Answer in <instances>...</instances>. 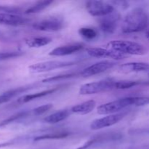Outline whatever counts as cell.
I'll list each match as a JSON object with an SVG mask.
<instances>
[{
	"instance_id": "6da1fadb",
	"label": "cell",
	"mask_w": 149,
	"mask_h": 149,
	"mask_svg": "<svg viewBox=\"0 0 149 149\" xmlns=\"http://www.w3.org/2000/svg\"><path fill=\"white\" fill-rule=\"evenodd\" d=\"M148 20V15L143 9H133L124 18L122 25V32L130 33L142 31L147 27Z\"/></svg>"
},
{
	"instance_id": "7a4b0ae2",
	"label": "cell",
	"mask_w": 149,
	"mask_h": 149,
	"mask_svg": "<svg viewBox=\"0 0 149 149\" xmlns=\"http://www.w3.org/2000/svg\"><path fill=\"white\" fill-rule=\"evenodd\" d=\"M137 100H138V97H127L118 99L99 106L97 109V112L100 115H111L118 113L119 111L130 106H137Z\"/></svg>"
},
{
	"instance_id": "3957f363",
	"label": "cell",
	"mask_w": 149,
	"mask_h": 149,
	"mask_svg": "<svg viewBox=\"0 0 149 149\" xmlns=\"http://www.w3.org/2000/svg\"><path fill=\"white\" fill-rule=\"evenodd\" d=\"M111 49L124 55H142L146 52L141 44L127 40H113L109 44Z\"/></svg>"
},
{
	"instance_id": "277c9868",
	"label": "cell",
	"mask_w": 149,
	"mask_h": 149,
	"mask_svg": "<svg viewBox=\"0 0 149 149\" xmlns=\"http://www.w3.org/2000/svg\"><path fill=\"white\" fill-rule=\"evenodd\" d=\"M115 84H116V81L111 79L100 80L95 82L87 83L80 87L79 93L82 95L97 94L115 89Z\"/></svg>"
},
{
	"instance_id": "5b68a950",
	"label": "cell",
	"mask_w": 149,
	"mask_h": 149,
	"mask_svg": "<svg viewBox=\"0 0 149 149\" xmlns=\"http://www.w3.org/2000/svg\"><path fill=\"white\" fill-rule=\"evenodd\" d=\"M76 63H77V62H75V61H45V62L38 63H35L30 65L29 67V70L30 72L33 73V74H39V73H45L52 71V70L58 69V68L71 66Z\"/></svg>"
},
{
	"instance_id": "8992f818",
	"label": "cell",
	"mask_w": 149,
	"mask_h": 149,
	"mask_svg": "<svg viewBox=\"0 0 149 149\" xmlns=\"http://www.w3.org/2000/svg\"><path fill=\"white\" fill-rule=\"evenodd\" d=\"M87 12L94 17H104L114 12L113 5L102 1H89L86 3Z\"/></svg>"
},
{
	"instance_id": "52a82bcc",
	"label": "cell",
	"mask_w": 149,
	"mask_h": 149,
	"mask_svg": "<svg viewBox=\"0 0 149 149\" xmlns=\"http://www.w3.org/2000/svg\"><path fill=\"white\" fill-rule=\"evenodd\" d=\"M63 20L59 17H49L36 22L33 24L35 30L47 32H55L63 27Z\"/></svg>"
},
{
	"instance_id": "ba28073f",
	"label": "cell",
	"mask_w": 149,
	"mask_h": 149,
	"mask_svg": "<svg viewBox=\"0 0 149 149\" xmlns=\"http://www.w3.org/2000/svg\"><path fill=\"white\" fill-rule=\"evenodd\" d=\"M126 112H122V113L107 115L104 117L95 119L90 125V129L93 130H98L103 128L113 126L122 120L126 116Z\"/></svg>"
},
{
	"instance_id": "9c48e42d",
	"label": "cell",
	"mask_w": 149,
	"mask_h": 149,
	"mask_svg": "<svg viewBox=\"0 0 149 149\" xmlns=\"http://www.w3.org/2000/svg\"><path fill=\"white\" fill-rule=\"evenodd\" d=\"M116 63L110 61H102L95 63L90 66L84 68L81 72V76L84 77H89L92 76L101 74L105 71L113 68L116 65Z\"/></svg>"
},
{
	"instance_id": "30bf717a",
	"label": "cell",
	"mask_w": 149,
	"mask_h": 149,
	"mask_svg": "<svg viewBox=\"0 0 149 149\" xmlns=\"http://www.w3.org/2000/svg\"><path fill=\"white\" fill-rule=\"evenodd\" d=\"M87 53L90 56L93 57V58H108L114 59L116 61H119V60H123L127 57V55H124V54L120 53L119 52L113 50V49H104L101 47H90L87 49Z\"/></svg>"
},
{
	"instance_id": "8fae6325",
	"label": "cell",
	"mask_w": 149,
	"mask_h": 149,
	"mask_svg": "<svg viewBox=\"0 0 149 149\" xmlns=\"http://www.w3.org/2000/svg\"><path fill=\"white\" fill-rule=\"evenodd\" d=\"M120 16L117 13H112L109 15L100 17L99 20L100 28L103 32L107 33H113L117 26Z\"/></svg>"
},
{
	"instance_id": "7c38bea8",
	"label": "cell",
	"mask_w": 149,
	"mask_h": 149,
	"mask_svg": "<svg viewBox=\"0 0 149 149\" xmlns=\"http://www.w3.org/2000/svg\"><path fill=\"white\" fill-rule=\"evenodd\" d=\"M118 71L122 74L143 72V71H149V64L143 62L126 63L119 65Z\"/></svg>"
},
{
	"instance_id": "4fadbf2b",
	"label": "cell",
	"mask_w": 149,
	"mask_h": 149,
	"mask_svg": "<svg viewBox=\"0 0 149 149\" xmlns=\"http://www.w3.org/2000/svg\"><path fill=\"white\" fill-rule=\"evenodd\" d=\"M29 20L22 16L12 13H0V24L8 25L12 26H23Z\"/></svg>"
},
{
	"instance_id": "5bb4252c",
	"label": "cell",
	"mask_w": 149,
	"mask_h": 149,
	"mask_svg": "<svg viewBox=\"0 0 149 149\" xmlns=\"http://www.w3.org/2000/svg\"><path fill=\"white\" fill-rule=\"evenodd\" d=\"M84 47V45L82 44H71V45H63V46H60L58 47L52 49L49 53L51 56H65V55H69L71 54H74V52H77L78 51L81 50Z\"/></svg>"
},
{
	"instance_id": "9a60e30c",
	"label": "cell",
	"mask_w": 149,
	"mask_h": 149,
	"mask_svg": "<svg viewBox=\"0 0 149 149\" xmlns=\"http://www.w3.org/2000/svg\"><path fill=\"white\" fill-rule=\"evenodd\" d=\"M95 106L96 102L94 100H90L73 106L71 112L79 115H86L93 111Z\"/></svg>"
},
{
	"instance_id": "2e32d148",
	"label": "cell",
	"mask_w": 149,
	"mask_h": 149,
	"mask_svg": "<svg viewBox=\"0 0 149 149\" xmlns=\"http://www.w3.org/2000/svg\"><path fill=\"white\" fill-rule=\"evenodd\" d=\"M30 89L31 86H26V87H17V88L12 89V90H9L7 91L4 92L3 93L0 94V105L7 103L10 100L15 97L17 95L28 91Z\"/></svg>"
},
{
	"instance_id": "e0dca14e",
	"label": "cell",
	"mask_w": 149,
	"mask_h": 149,
	"mask_svg": "<svg viewBox=\"0 0 149 149\" xmlns=\"http://www.w3.org/2000/svg\"><path fill=\"white\" fill-rule=\"evenodd\" d=\"M71 110H60L49 116H46L44 119V122L45 123L50 124V125H55V124L59 123V122L64 121L71 114Z\"/></svg>"
},
{
	"instance_id": "ac0fdd59",
	"label": "cell",
	"mask_w": 149,
	"mask_h": 149,
	"mask_svg": "<svg viewBox=\"0 0 149 149\" xmlns=\"http://www.w3.org/2000/svg\"><path fill=\"white\" fill-rule=\"evenodd\" d=\"M58 89H59L58 87H55V88L50 89V90H44V91L33 93V94L26 95H23V96H22V97H19V98L17 99V102L18 103H29V102L32 101V100H36V99L39 98V97H45V96L48 95L52 94V93H55V91H57Z\"/></svg>"
},
{
	"instance_id": "d6986e66",
	"label": "cell",
	"mask_w": 149,
	"mask_h": 149,
	"mask_svg": "<svg viewBox=\"0 0 149 149\" xmlns=\"http://www.w3.org/2000/svg\"><path fill=\"white\" fill-rule=\"evenodd\" d=\"M116 138V134H105V135H100L95 136V138L89 140L87 142L83 144L81 146L77 149H88L91 148L93 146L99 143L104 142L106 141H109V140H115Z\"/></svg>"
},
{
	"instance_id": "ffe728a7",
	"label": "cell",
	"mask_w": 149,
	"mask_h": 149,
	"mask_svg": "<svg viewBox=\"0 0 149 149\" xmlns=\"http://www.w3.org/2000/svg\"><path fill=\"white\" fill-rule=\"evenodd\" d=\"M52 39L47 36H37L26 39L25 42L26 45L31 48H39L51 43Z\"/></svg>"
},
{
	"instance_id": "44dd1931",
	"label": "cell",
	"mask_w": 149,
	"mask_h": 149,
	"mask_svg": "<svg viewBox=\"0 0 149 149\" xmlns=\"http://www.w3.org/2000/svg\"><path fill=\"white\" fill-rule=\"evenodd\" d=\"M69 135L68 132H52V133L43 134L42 135L36 137L33 139L34 141H45V140H55V139H63L65 138Z\"/></svg>"
},
{
	"instance_id": "7402d4cb",
	"label": "cell",
	"mask_w": 149,
	"mask_h": 149,
	"mask_svg": "<svg viewBox=\"0 0 149 149\" xmlns=\"http://www.w3.org/2000/svg\"><path fill=\"white\" fill-rule=\"evenodd\" d=\"M53 1H38L37 3L32 5L31 7H29V9L26 10L25 13L26 14H33V13H37L39 12L42 11V10H45L51 4H52Z\"/></svg>"
},
{
	"instance_id": "603a6c76",
	"label": "cell",
	"mask_w": 149,
	"mask_h": 149,
	"mask_svg": "<svg viewBox=\"0 0 149 149\" xmlns=\"http://www.w3.org/2000/svg\"><path fill=\"white\" fill-rule=\"evenodd\" d=\"M29 113H30V112L25 111H22L17 112V113L9 116V117L7 118V119L1 121V122H0V127L7 126V125H10V124L13 123V122H16V121L19 120V119H23V118L26 117V116L29 114Z\"/></svg>"
},
{
	"instance_id": "cb8c5ba5",
	"label": "cell",
	"mask_w": 149,
	"mask_h": 149,
	"mask_svg": "<svg viewBox=\"0 0 149 149\" xmlns=\"http://www.w3.org/2000/svg\"><path fill=\"white\" fill-rule=\"evenodd\" d=\"M79 33L83 38L87 40L95 39L97 36V31L92 28H81L79 30Z\"/></svg>"
},
{
	"instance_id": "d4e9b609",
	"label": "cell",
	"mask_w": 149,
	"mask_h": 149,
	"mask_svg": "<svg viewBox=\"0 0 149 149\" xmlns=\"http://www.w3.org/2000/svg\"><path fill=\"white\" fill-rule=\"evenodd\" d=\"M139 84L138 81H130V80H122V81H116L115 89L118 90H125L133 87Z\"/></svg>"
},
{
	"instance_id": "484cf974",
	"label": "cell",
	"mask_w": 149,
	"mask_h": 149,
	"mask_svg": "<svg viewBox=\"0 0 149 149\" xmlns=\"http://www.w3.org/2000/svg\"><path fill=\"white\" fill-rule=\"evenodd\" d=\"M76 75H77L76 74H62V75L55 76V77H49V78L45 79L42 80V82L43 83L55 82V81H61V80L72 78V77H76Z\"/></svg>"
},
{
	"instance_id": "4316f807",
	"label": "cell",
	"mask_w": 149,
	"mask_h": 149,
	"mask_svg": "<svg viewBox=\"0 0 149 149\" xmlns=\"http://www.w3.org/2000/svg\"><path fill=\"white\" fill-rule=\"evenodd\" d=\"M23 55V52L20 51H10V52H0V61L5 60L11 59V58H17Z\"/></svg>"
},
{
	"instance_id": "83f0119b",
	"label": "cell",
	"mask_w": 149,
	"mask_h": 149,
	"mask_svg": "<svg viewBox=\"0 0 149 149\" xmlns=\"http://www.w3.org/2000/svg\"><path fill=\"white\" fill-rule=\"evenodd\" d=\"M52 107H53V105L52 103H47V104L42 105V106H39V107L35 108L32 111V112H33V114L35 115V116H39V115H42L46 113V112H47L48 111L52 109Z\"/></svg>"
},
{
	"instance_id": "f1b7e54d",
	"label": "cell",
	"mask_w": 149,
	"mask_h": 149,
	"mask_svg": "<svg viewBox=\"0 0 149 149\" xmlns=\"http://www.w3.org/2000/svg\"><path fill=\"white\" fill-rule=\"evenodd\" d=\"M17 13H18V10L17 9L0 5V13H12V14H16Z\"/></svg>"
},
{
	"instance_id": "f546056e",
	"label": "cell",
	"mask_w": 149,
	"mask_h": 149,
	"mask_svg": "<svg viewBox=\"0 0 149 149\" xmlns=\"http://www.w3.org/2000/svg\"><path fill=\"white\" fill-rule=\"evenodd\" d=\"M146 37H147V39H149V31L146 33Z\"/></svg>"
},
{
	"instance_id": "4dcf8cb0",
	"label": "cell",
	"mask_w": 149,
	"mask_h": 149,
	"mask_svg": "<svg viewBox=\"0 0 149 149\" xmlns=\"http://www.w3.org/2000/svg\"><path fill=\"white\" fill-rule=\"evenodd\" d=\"M148 77H149V71H148Z\"/></svg>"
}]
</instances>
